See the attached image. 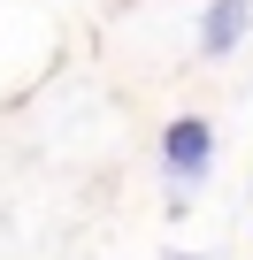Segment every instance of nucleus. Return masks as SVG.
Returning <instances> with one entry per match:
<instances>
[{
  "instance_id": "obj_1",
  "label": "nucleus",
  "mask_w": 253,
  "mask_h": 260,
  "mask_svg": "<svg viewBox=\"0 0 253 260\" xmlns=\"http://www.w3.org/2000/svg\"><path fill=\"white\" fill-rule=\"evenodd\" d=\"M207 169H215V122H207V115H177V122L161 130V176H169L177 199H184Z\"/></svg>"
},
{
  "instance_id": "obj_2",
  "label": "nucleus",
  "mask_w": 253,
  "mask_h": 260,
  "mask_svg": "<svg viewBox=\"0 0 253 260\" xmlns=\"http://www.w3.org/2000/svg\"><path fill=\"white\" fill-rule=\"evenodd\" d=\"M245 31H253V0H207V16H200V54L222 61V54L245 46Z\"/></svg>"
}]
</instances>
